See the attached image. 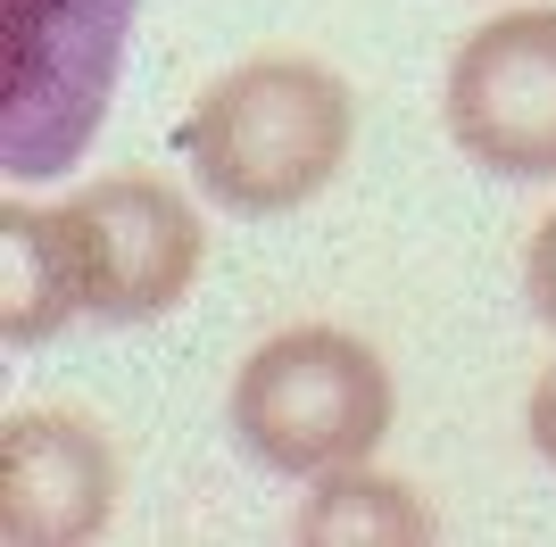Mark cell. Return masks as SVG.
Returning <instances> with one entry per match:
<instances>
[{"instance_id": "cell-4", "label": "cell", "mask_w": 556, "mask_h": 547, "mask_svg": "<svg viewBox=\"0 0 556 547\" xmlns=\"http://www.w3.org/2000/svg\"><path fill=\"white\" fill-rule=\"evenodd\" d=\"M75 282H84V316L92 323H150L200 282L208 257V225L200 207L166 175H100L92 191H75L59 207Z\"/></svg>"}, {"instance_id": "cell-1", "label": "cell", "mask_w": 556, "mask_h": 547, "mask_svg": "<svg viewBox=\"0 0 556 547\" xmlns=\"http://www.w3.org/2000/svg\"><path fill=\"white\" fill-rule=\"evenodd\" d=\"M349 141H357V100L341 75L325 59H300V50H266L191 100L175 150L191 158V175L216 207L291 216L341 175Z\"/></svg>"}, {"instance_id": "cell-3", "label": "cell", "mask_w": 556, "mask_h": 547, "mask_svg": "<svg viewBox=\"0 0 556 547\" xmlns=\"http://www.w3.org/2000/svg\"><path fill=\"white\" fill-rule=\"evenodd\" d=\"M134 17L141 0H9V100H0L9 182L67 175L100 141Z\"/></svg>"}, {"instance_id": "cell-8", "label": "cell", "mask_w": 556, "mask_h": 547, "mask_svg": "<svg viewBox=\"0 0 556 547\" xmlns=\"http://www.w3.org/2000/svg\"><path fill=\"white\" fill-rule=\"evenodd\" d=\"M291 531L300 539H399V547H416V539H432V506L391 473L341 465V473H316V489L291 514Z\"/></svg>"}, {"instance_id": "cell-5", "label": "cell", "mask_w": 556, "mask_h": 547, "mask_svg": "<svg viewBox=\"0 0 556 547\" xmlns=\"http://www.w3.org/2000/svg\"><path fill=\"white\" fill-rule=\"evenodd\" d=\"M448 141L515 182L556 175V9H507L448 59Z\"/></svg>"}, {"instance_id": "cell-9", "label": "cell", "mask_w": 556, "mask_h": 547, "mask_svg": "<svg viewBox=\"0 0 556 547\" xmlns=\"http://www.w3.org/2000/svg\"><path fill=\"white\" fill-rule=\"evenodd\" d=\"M523 291H532V316L556 332V216H540L532 250H523Z\"/></svg>"}, {"instance_id": "cell-10", "label": "cell", "mask_w": 556, "mask_h": 547, "mask_svg": "<svg viewBox=\"0 0 556 547\" xmlns=\"http://www.w3.org/2000/svg\"><path fill=\"white\" fill-rule=\"evenodd\" d=\"M523 423H532V448L556 465V365L532 382V407H523Z\"/></svg>"}, {"instance_id": "cell-6", "label": "cell", "mask_w": 556, "mask_h": 547, "mask_svg": "<svg viewBox=\"0 0 556 547\" xmlns=\"http://www.w3.org/2000/svg\"><path fill=\"white\" fill-rule=\"evenodd\" d=\"M116 514V448L67 407H17L0 423V539L84 547Z\"/></svg>"}, {"instance_id": "cell-7", "label": "cell", "mask_w": 556, "mask_h": 547, "mask_svg": "<svg viewBox=\"0 0 556 547\" xmlns=\"http://www.w3.org/2000/svg\"><path fill=\"white\" fill-rule=\"evenodd\" d=\"M84 316V282H75L59 207H0V341L9 348H42Z\"/></svg>"}, {"instance_id": "cell-2", "label": "cell", "mask_w": 556, "mask_h": 547, "mask_svg": "<svg viewBox=\"0 0 556 547\" xmlns=\"http://www.w3.org/2000/svg\"><path fill=\"white\" fill-rule=\"evenodd\" d=\"M399 415L391 365L357 332L300 323L257 341L232 373V440L282 481H316L341 465H366Z\"/></svg>"}]
</instances>
